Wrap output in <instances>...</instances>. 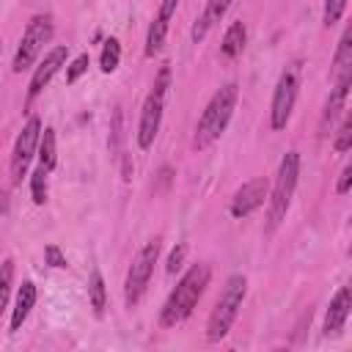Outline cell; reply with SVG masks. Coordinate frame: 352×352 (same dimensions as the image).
Returning a JSON list of instances; mask_svg holds the SVG:
<instances>
[{
	"mask_svg": "<svg viewBox=\"0 0 352 352\" xmlns=\"http://www.w3.org/2000/svg\"><path fill=\"white\" fill-rule=\"evenodd\" d=\"M206 283H209V267L206 264H192L176 283V289L168 294L162 311H160V324L162 327H173L179 322H184L192 308L198 305L201 294L206 292Z\"/></svg>",
	"mask_w": 352,
	"mask_h": 352,
	"instance_id": "1",
	"label": "cell"
},
{
	"mask_svg": "<svg viewBox=\"0 0 352 352\" xmlns=\"http://www.w3.org/2000/svg\"><path fill=\"white\" fill-rule=\"evenodd\" d=\"M236 99H239V85L236 82H228V85H223V88L214 91V96L209 99V104L204 107V113L198 118L195 138H192V146L195 148L212 146L226 132V126H228V121L234 116Z\"/></svg>",
	"mask_w": 352,
	"mask_h": 352,
	"instance_id": "2",
	"label": "cell"
},
{
	"mask_svg": "<svg viewBox=\"0 0 352 352\" xmlns=\"http://www.w3.org/2000/svg\"><path fill=\"white\" fill-rule=\"evenodd\" d=\"M297 176H300V154L297 151H286L278 173H275V184H272V195H270V209H267V231H275L292 204L294 187H297Z\"/></svg>",
	"mask_w": 352,
	"mask_h": 352,
	"instance_id": "3",
	"label": "cell"
},
{
	"mask_svg": "<svg viewBox=\"0 0 352 352\" xmlns=\"http://www.w3.org/2000/svg\"><path fill=\"white\" fill-rule=\"evenodd\" d=\"M245 292H248V280L245 275H231L212 308V316H209V324H206V338L209 341H220L228 336L239 308H242V300H245Z\"/></svg>",
	"mask_w": 352,
	"mask_h": 352,
	"instance_id": "4",
	"label": "cell"
},
{
	"mask_svg": "<svg viewBox=\"0 0 352 352\" xmlns=\"http://www.w3.org/2000/svg\"><path fill=\"white\" fill-rule=\"evenodd\" d=\"M157 258H160V242H157V239L146 242V245L138 250V256L132 258L129 272H126V280H124V300H126L129 308L143 297V292H146V286H148V280H151V272H154Z\"/></svg>",
	"mask_w": 352,
	"mask_h": 352,
	"instance_id": "5",
	"label": "cell"
},
{
	"mask_svg": "<svg viewBox=\"0 0 352 352\" xmlns=\"http://www.w3.org/2000/svg\"><path fill=\"white\" fill-rule=\"evenodd\" d=\"M52 38V19L50 16H33L22 33V41L16 47L14 55V72H22L28 66H33V60L38 58V52L44 50V44Z\"/></svg>",
	"mask_w": 352,
	"mask_h": 352,
	"instance_id": "6",
	"label": "cell"
},
{
	"mask_svg": "<svg viewBox=\"0 0 352 352\" xmlns=\"http://www.w3.org/2000/svg\"><path fill=\"white\" fill-rule=\"evenodd\" d=\"M38 138H41V118L30 116L14 143V151H11V179L14 182H22V176L28 173V165L38 148Z\"/></svg>",
	"mask_w": 352,
	"mask_h": 352,
	"instance_id": "7",
	"label": "cell"
},
{
	"mask_svg": "<svg viewBox=\"0 0 352 352\" xmlns=\"http://www.w3.org/2000/svg\"><path fill=\"white\" fill-rule=\"evenodd\" d=\"M294 99H297V74H294V69H289L278 77V85L272 94V110H270L272 129H283L289 124L292 110H294Z\"/></svg>",
	"mask_w": 352,
	"mask_h": 352,
	"instance_id": "8",
	"label": "cell"
},
{
	"mask_svg": "<svg viewBox=\"0 0 352 352\" xmlns=\"http://www.w3.org/2000/svg\"><path fill=\"white\" fill-rule=\"evenodd\" d=\"M66 58H69V47H66V44H55V47L44 55V60L36 66V72H33V77H30L28 99H36V96L47 88V82L60 72V66H66Z\"/></svg>",
	"mask_w": 352,
	"mask_h": 352,
	"instance_id": "9",
	"label": "cell"
},
{
	"mask_svg": "<svg viewBox=\"0 0 352 352\" xmlns=\"http://www.w3.org/2000/svg\"><path fill=\"white\" fill-rule=\"evenodd\" d=\"M162 104H165V96L151 91L143 102V110H140V124H138V146L140 148H151L157 132H160V121H162Z\"/></svg>",
	"mask_w": 352,
	"mask_h": 352,
	"instance_id": "10",
	"label": "cell"
},
{
	"mask_svg": "<svg viewBox=\"0 0 352 352\" xmlns=\"http://www.w3.org/2000/svg\"><path fill=\"white\" fill-rule=\"evenodd\" d=\"M267 198V179H250L245 182L234 195H231V217H248L250 212H256Z\"/></svg>",
	"mask_w": 352,
	"mask_h": 352,
	"instance_id": "11",
	"label": "cell"
},
{
	"mask_svg": "<svg viewBox=\"0 0 352 352\" xmlns=\"http://www.w3.org/2000/svg\"><path fill=\"white\" fill-rule=\"evenodd\" d=\"M349 311H352V292H349V286H341L336 292V297L330 300V308L324 314V327H322L324 336H338L346 324Z\"/></svg>",
	"mask_w": 352,
	"mask_h": 352,
	"instance_id": "12",
	"label": "cell"
},
{
	"mask_svg": "<svg viewBox=\"0 0 352 352\" xmlns=\"http://www.w3.org/2000/svg\"><path fill=\"white\" fill-rule=\"evenodd\" d=\"M349 85H352V77H341V80H336V85H333V91H330V96H327V102H324V110H322L319 135H327V132H330V126H333V121H336V118H338V113L344 110V104H346V94H349Z\"/></svg>",
	"mask_w": 352,
	"mask_h": 352,
	"instance_id": "13",
	"label": "cell"
},
{
	"mask_svg": "<svg viewBox=\"0 0 352 352\" xmlns=\"http://www.w3.org/2000/svg\"><path fill=\"white\" fill-rule=\"evenodd\" d=\"M228 6H231V0H206L204 14L195 19V25H192V30H190V36H192V41H195V44L209 33V28H212L214 22H220V19H223V14L228 11Z\"/></svg>",
	"mask_w": 352,
	"mask_h": 352,
	"instance_id": "14",
	"label": "cell"
},
{
	"mask_svg": "<svg viewBox=\"0 0 352 352\" xmlns=\"http://www.w3.org/2000/svg\"><path fill=\"white\" fill-rule=\"evenodd\" d=\"M33 302H36V283L25 280L19 286V292H16V302H14V311H11V333H16L22 327V322L28 319Z\"/></svg>",
	"mask_w": 352,
	"mask_h": 352,
	"instance_id": "15",
	"label": "cell"
},
{
	"mask_svg": "<svg viewBox=\"0 0 352 352\" xmlns=\"http://www.w3.org/2000/svg\"><path fill=\"white\" fill-rule=\"evenodd\" d=\"M245 41H248V28H245V22H242V19H239V22H231L228 30H226V36H223V41H220V52H223L226 58H236V55H242Z\"/></svg>",
	"mask_w": 352,
	"mask_h": 352,
	"instance_id": "16",
	"label": "cell"
},
{
	"mask_svg": "<svg viewBox=\"0 0 352 352\" xmlns=\"http://www.w3.org/2000/svg\"><path fill=\"white\" fill-rule=\"evenodd\" d=\"M333 77L341 80V77H352V30L346 28L341 41H338V50H336V58H333Z\"/></svg>",
	"mask_w": 352,
	"mask_h": 352,
	"instance_id": "17",
	"label": "cell"
},
{
	"mask_svg": "<svg viewBox=\"0 0 352 352\" xmlns=\"http://www.w3.org/2000/svg\"><path fill=\"white\" fill-rule=\"evenodd\" d=\"M165 36H168V19H162V16L157 14V16H154V22L148 25L143 55H146V58H154V55L162 50V44H165Z\"/></svg>",
	"mask_w": 352,
	"mask_h": 352,
	"instance_id": "18",
	"label": "cell"
},
{
	"mask_svg": "<svg viewBox=\"0 0 352 352\" xmlns=\"http://www.w3.org/2000/svg\"><path fill=\"white\" fill-rule=\"evenodd\" d=\"M88 297H91V308L96 316L104 314V305H107V292H104V278L99 270H91V278H88Z\"/></svg>",
	"mask_w": 352,
	"mask_h": 352,
	"instance_id": "19",
	"label": "cell"
},
{
	"mask_svg": "<svg viewBox=\"0 0 352 352\" xmlns=\"http://www.w3.org/2000/svg\"><path fill=\"white\" fill-rule=\"evenodd\" d=\"M38 165L47 168V170H52V168L58 165V154H55V129H52V126H47V129L41 132V138H38Z\"/></svg>",
	"mask_w": 352,
	"mask_h": 352,
	"instance_id": "20",
	"label": "cell"
},
{
	"mask_svg": "<svg viewBox=\"0 0 352 352\" xmlns=\"http://www.w3.org/2000/svg\"><path fill=\"white\" fill-rule=\"evenodd\" d=\"M118 60H121V41L118 38H107L104 47H102V55H99V69L104 74H113L118 69Z\"/></svg>",
	"mask_w": 352,
	"mask_h": 352,
	"instance_id": "21",
	"label": "cell"
},
{
	"mask_svg": "<svg viewBox=\"0 0 352 352\" xmlns=\"http://www.w3.org/2000/svg\"><path fill=\"white\" fill-rule=\"evenodd\" d=\"M11 286H14V258H6L0 264V316L8 305V294H11Z\"/></svg>",
	"mask_w": 352,
	"mask_h": 352,
	"instance_id": "22",
	"label": "cell"
},
{
	"mask_svg": "<svg viewBox=\"0 0 352 352\" xmlns=\"http://www.w3.org/2000/svg\"><path fill=\"white\" fill-rule=\"evenodd\" d=\"M47 168H36L33 173H30V198H33V204L36 206H41L44 201H47Z\"/></svg>",
	"mask_w": 352,
	"mask_h": 352,
	"instance_id": "23",
	"label": "cell"
},
{
	"mask_svg": "<svg viewBox=\"0 0 352 352\" xmlns=\"http://www.w3.org/2000/svg\"><path fill=\"white\" fill-rule=\"evenodd\" d=\"M344 8H346V0H324V14H322V22L327 28H333L341 16H344Z\"/></svg>",
	"mask_w": 352,
	"mask_h": 352,
	"instance_id": "24",
	"label": "cell"
},
{
	"mask_svg": "<svg viewBox=\"0 0 352 352\" xmlns=\"http://www.w3.org/2000/svg\"><path fill=\"white\" fill-rule=\"evenodd\" d=\"M349 146H352V121L344 118V124H341V129H338V135L333 140V148L338 154H344V151H349Z\"/></svg>",
	"mask_w": 352,
	"mask_h": 352,
	"instance_id": "25",
	"label": "cell"
},
{
	"mask_svg": "<svg viewBox=\"0 0 352 352\" xmlns=\"http://www.w3.org/2000/svg\"><path fill=\"white\" fill-rule=\"evenodd\" d=\"M88 63H91V60H88V55H85V52H82V55H77V58L69 63V69H66V82H77V80L88 72Z\"/></svg>",
	"mask_w": 352,
	"mask_h": 352,
	"instance_id": "26",
	"label": "cell"
},
{
	"mask_svg": "<svg viewBox=\"0 0 352 352\" xmlns=\"http://www.w3.org/2000/svg\"><path fill=\"white\" fill-rule=\"evenodd\" d=\"M44 261H47L50 267H55V270H63V267H66V256L60 253L58 245H47V248H44Z\"/></svg>",
	"mask_w": 352,
	"mask_h": 352,
	"instance_id": "27",
	"label": "cell"
},
{
	"mask_svg": "<svg viewBox=\"0 0 352 352\" xmlns=\"http://www.w3.org/2000/svg\"><path fill=\"white\" fill-rule=\"evenodd\" d=\"M168 85H170V69L168 66H162L160 72H157V77H154V85H151V91H157V94H168Z\"/></svg>",
	"mask_w": 352,
	"mask_h": 352,
	"instance_id": "28",
	"label": "cell"
},
{
	"mask_svg": "<svg viewBox=\"0 0 352 352\" xmlns=\"http://www.w3.org/2000/svg\"><path fill=\"white\" fill-rule=\"evenodd\" d=\"M121 107H116L113 110V126H110V148H118V143H121Z\"/></svg>",
	"mask_w": 352,
	"mask_h": 352,
	"instance_id": "29",
	"label": "cell"
},
{
	"mask_svg": "<svg viewBox=\"0 0 352 352\" xmlns=\"http://www.w3.org/2000/svg\"><path fill=\"white\" fill-rule=\"evenodd\" d=\"M349 182H352V165H344V170L338 176V184H336V192L338 195H346L349 192Z\"/></svg>",
	"mask_w": 352,
	"mask_h": 352,
	"instance_id": "30",
	"label": "cell"
},
{
	"mask_svg": "<svg viewBox=\"0 0 352 352\" xmlns=\"http://www.w3.org/2000/svg\"><path fill=\"white\" fill-rule=\"evenodd\" d=\"M182 258H184V245H179V248L170 250V256H168V272H176L182 267Z\"/></svg>",
	"mask_w": 352,
	"mask_h": 352,
	"instance_id": "31",
	"label": "cell"
},
{
	"mask_svg": "<svg viewBox=\"0 0 352 352\" xmlns=\"http://www.w3.org/2000/svg\"><path fill=\"white\" fill-rule=\"evenodd\" d=\"M176 6H179V0H162V3H160V11H157V14H160L162 19H168V22H170V16H173Z\"/></svg>",
	"mask_w": 352,
	"mask_h": 352,
	"instance_id": "32",
	"label": "cell"
},
{
	"mask_svg": "<svg viewBox=\"0 0 352 352\" xmlns=\"http://www.w3.org/2000/svg\"><path fill=\"white\" fill-rule=\"evenodd\" d=\"M0 52H3V47H0Z\"/></svg>",
	"mask_w": 352,
	"mask_h": 352,
	"instance_id": "33",
	"label": "cell"
}]
</instances>
